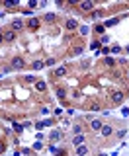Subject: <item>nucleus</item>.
<instances>
[{
	"label": "nucleus",
	"instance_id": "nucleus-10",
	"mask_svg": "<svg viewBox=\"0 0 129 156\" xmlns=\"http://www.w3.org/2000/svg\"><path fill=\"white\" fill-rule=\"evenodd\" d=\"M35 88H37L39 92H43V90L47 88V84H45V82H41V80H39V82H35Z\"/></svg>",
	"mask_w": 129,
	"mask_h": 156
},
{
	"label": "nucleus",
	"instance_id": "nucleus-8",
	"mask_svg": "<svg viewBox=\"0 0 129 156\" xmlns=\"http://www.w3.org/2000/svg\"><path fill=\"white\" fill-rule=\"evenodd\" d=\"M65 74H67V68L65 67H59L57 70H55V76H65Z\"/></svg>",
	"mask_w": 129,
	"mask_h": 156
},
{
	"label": "nucleus",
	"instance_id": "nucleus-12",
	"mask_svg": "<svg viewBox=\"0 0 129 156\" xmlns=\"http://www.w3.org/2000/svg\"><path fill=\"white\" fill-rule=\"evenodd\" d=\"M76 25H78V23H76L74 20H68V22H67V27H68V29H74Z\"/></svg>",
	"mask_w": 129,
	"mask_h": 156
},
{
	"label": "nucleus",
	"instance_id": "nucleus-9",
	"mask_svg": "<svg viewBox=\"0 0 129 156\" xmlns=\"http://www.w3.org/2000/svg\"><path fill=\"white\" fill-rule=\"evenodd\" d=\"M90 127L94 129V131H100V129H102V123H100L98 119H96V121H92V123H90Z\"/></svg>",
	"mask_w": 129,
	"mask_h": 156
},
{
	"label": "nucleus",
	"instance_id": "nucleus-1",
	"mask_svg": "<svg viewBox=\"0 0 129 156\" xmlns=\"http://www.w3.org/2000/svg\"><path fill=\"white\" fill-rule=\"evenodd\" d=\"M123 100H125V94H123V92H115L114 96H112V104L119 105V104L123 102Z\"/></svg>",
	"mask_w": 129,
	"mask_h": 156
},
{
	"label": "nucleus",
	"instance_id": "nucleus-11",
	"mask_svg": "<svg viewBox=\"0 0 129 156\" xmlns=\"http://www.w3.org/2000/svg\"><path fill=\"white\" fill-rule=\"evenodd\" d=\"M14 37H16V33H14V31H8L6 35H4V39H6V41H14Z\"/></svg>",
	"mask_w": 129,
	"mask_h": 156
},
{
	"label": "nucleus",
	"instance_id": "nucleus-20",
	"mask_svg": "<svg viewBox=\"0 0 129 156\" xmlns=\"http://www.w3.org/2000/svg\"><path fill=\"white\" fill-rule=\"evenodd\" d=\"M117 23V20H110V22H106V25H115Z\"/></svg>",
	"mask_w": 129,
	"mask_h": 156
},
{
	"label": "nucleus",
	"instance_id": "nucleus-2",
	"mask_svg": "<svg viewBox=\"0 0 129 156\" xmlns=\"http://www.w3.org/2000/svg\"><path fill=\"white\" fill-rule=\"evenodd\" d=\"M82 142H84V135H82V133H80V135H74V139H72V144H74V146H80Z\"/></svg>",
	"mask_w": 129,
	"mask_h": 156
},
{
	"label": "nucleus",
	"instance_id": "nucleus-15",
	"mask_svg": "<svg viewBox=\"0 0 129 156\" xmlns=\"http://www.w3.org/2000/svg\"><path fill=\"white\" fill-rule=\"evenodd\" d=\"M43 65H45V63H41V60H35V63H33V68L37 70V68H41V67H43Z\"/></svg>",
	"mask_w": 129,
	"mask_h": 156
},
{
	"label": "nucleus",
	"instance_id": "nucleus-13",
	"mask_svg": "<svg viewBox=\"0 0 129 156\" xmlns=\"http://www.w3.org/2000/svg\"><path fill=\"white\" fill-rule=\"evenodd\" d=\"M22 25H23V23L20 22V20H14V22H12V27H14V29H20Z\"/></svg>",
	"mask_w": 129,
	"mask_h": 156
},
{
	"label": "nucleus",
	"instance_id": "nucleus-7",
	"mask_svg": "<svg viewBox=\"0 0 129 156\" xmlns=\"http://www.w3.org/2000/svg\"><path fill=\"white\" fill-rule=\"evenodd\" d=\"M28 25H30L31 29H37V25H39V20H35V18H31L30 22H28Z\"/></svg>",
	"mask_w": 129,
	"mask_h": 156
},
{
	"label": "nucleus",
	"instance_id": "nucleus-14",
	"mask_svg": "<svg viewBox=\"0 0 129 156\" xmlns=\"http://www.w3.org/2000/svg\"><path fill=\"white\" fill-rule=\"evenodd\" d=\"M51 139H53V141H59V139H61V133H59V131H53V133H51Z\"/></svg>",
	"mask_w": 129,
	"mask_h": 156
},
{
	"label": "nucleus",
	"instance_id": "nucleus-16",
	"mask_svg": "<svg viewBox=\"0 0 129 156\" xmlns=\"http://www.w3.org/2000/svg\"><path fill=\"white\" fill-rule=\"evenodd\" d=\"M45 65H47V67H53V65H55V59H47Z\"/></svg>",
	"mask_w": 129,
	"mask_h": 156
},
{
	"label": "nucleus",
	"instance_id": "nucleus-3",
	"mask_svg": "<svg viewBox=\"0 0 129 156\" xmlns=\"http://www.w3.org/2000/svg\"><path fill=\"white\" fill-rule=\"evenodd\" d=\"M88 154V148L84 146V144H80V146H76V156H86Z\"/></svg>",
	"mask_w": 129,
	"mask_h": 156
},
{
	"label": "nucleus",
	"instance_id": "nucleus-17",
	"mask_svg": "<svg viewBox=\"0 0 129 156\" xmlns=\"http://www.w3.org/2000/svg\"><path fill=\"white\" fill-rule=\"evenodd\" d=\"M45 20H47V22H53L55 16H53V14H47V16H45Z\"/></svg>",
	"mask_w": 129,
	"mask_h": 156
},
{
	"label": "nucleus",
	"instance_id": "nucleus-4",
	"mask_svg": "<svg viewBox=\"0 0 129 156\" xmlns=\"http://www.w3.org/2000/svg\"><path fill=\"white\" fill-rule=\"evenodd\" d=\"M12 67H14V68H22L23 67V60L20 59V57H16V59L12 60Z\"/></svg>",
	"mask_w": 129,
	"mask_h": 156
},
{
	"label": "nucleus",
	"instance_id": "nucleus-18",
	"mask_svg": "<svg viewBox=\"0 0 129 156\" xmlns=\"http://www.w3.org/2000/svg\"><path fill=\"white\" fill-rule=\"evenodd\" d=\"M14 131H16V133H20V131H22V125H18V123H14Z\"/></svg>",
	"mask_w": 129,
	"mask_h": 156
},
{
	"label": "nucleus",
	"instance_id": "nucleus-5",
	"mask_svg": "<svg viewBox=\"0 0 129 156\" xmlns=\"http://www.w3.org/2000/svg\"><path fill=\"white\" fill-rule=\"evenodd\" d=\"M92 8H94V4H92L90 0H86V2L80 4V10H92Z\"/></svg>",
	"mask_w": 129,
	"mask_h": 156
},
{
	"label": "nucleus",
	"instance_id": "nucleus-6",
	"mask_svg": "<svg viewBox=\"0 0 129 156\" xmlns=\"http://www.w3.org/2000/svg\"><path fill=\"white\" fill-rule=\"evenodd\" d=\"M100 131H102V135H104V137H108V135H112V127H110V125H102V129H100Z\"/></svg>",
	"mask_w": 129,
	"mask_h": 156
},
{
	"label": "nucleus",
	"instance_id": "nucleus-19",
	"mask_svg": "<svg viewBox=\"0 0 129 156\" xmlns=\"http://www.w3.org/2000/svg\"><path fill=\"white\" fill-rule=\"evenodd\" d=\"M106 65L108 67H114V59H106Z\"/></svg>",
	"mask_w": 129,
	"mask_h": 156
},
{
	"label": "nucleus",
	"instance_id": "nucleus-21",
	"mask_svg": "<svg viewBox=\"0 0 129 156\" xmlns=\"http://www.w3.org/2000/svg\"><path fill=\"white\" fill-rule=\"evenodd\" d=\"M2 39H4V35H2V33H0V41H2Z\"/></svg>",
	"mask_w": 129,
	"mask_h": 156
}]
</instances>
